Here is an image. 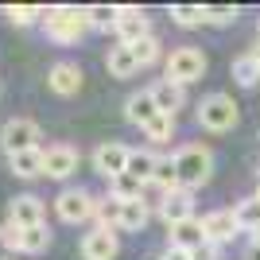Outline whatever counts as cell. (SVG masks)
I'll list each match as a JSON object with an SVG mask.
<instances>
[{"instance_id": "16", "label": "cell", "mask_w": 260, "mask_h": 260, "mask_svg": "<svg viewBox=\"0 0 260 260\" xmlns=\"http://www.w3.org/2000/svg\"><path fill=\"white\" fill-rule=\"evenodd\" d=\"M206 245V229H202V217H190L183 225L171 229V249H183V252H194Z\"/></svg>"}, {"instance_id": "10", "label": "cell", "mask_w": 260, "mask_h": 260, "mask_svg": "<svg viewBox=\"0 0 260 260\" xmlns=\"http://www.w3.org/2000/svg\"><path fill=\"white\" fill-rule=\"evenodd\" d=\"M78 171V152L70 144H51L43 152V175L47 179H70Z\"/></svg>"}, {"instance_id": "34", "label": "cell", "mask_w": 260, "mask_h": 260, "mask_svg": "<svg viewBox=\"0 0 260 260\" xmlns=\"http://www.w3.org/2000/svg\"><path fill=\"white\" fill-rule=\"evenodd\" d=\"M0 245L8 252H23V229L16 225V221H4V225H0Z\"/></svg>"}, {"instance_id": "36", "label": "cell", "mask_w": 260, "mask_h": 260, "mask_svg": "<svg viewBox=\"0 0 260 260\" xmlns=\"http://www.w3.org/2000/svg\"><path fill=\"white\" fill-rule=\"evenodd\" d=\"M159 260H190V252H183V249H171V245H167V252H163Z\"/></svg>"}, {"instance_id": "30", "label": "cell", "mask_w": 260, "mask_h": 260, "mask_svg": "<svg viewBox=\"0 0 260 260\" xmlns=\"http://www.w3.org/2000/svg\"><path fill=\"white\" fill-rule=\"evenodd\" d=\"M4 16H8V23H16V27H31V23L43 16V8H35V4H8Z\"/></svg>"}, {"instance_id": "32", "label": "cell", "mask_w": 260, "mask_h": 260, "mask_svg": "<svg viewBox=\"0 0 260 260\" xmlns=\"http://www.w3.org/2000/svg\"><path fill=\"white\" fill-rule=\"evenodd\" d=\"M171 132H175V117H167V113H159V117L144 128V136L152 144H163V140H171Z\"/></svg>"}, {"instance_id": "17", "label": "cell", "mask_w": 260, "mask_h": 260, "mask_svg": "<svg viewBox=\"0 0 260 260\" xmlns=\"http://www.w3.org/2000/svg\"><path fill=\"white\" fill-rule=\"evenodd\" d=\"M152 98H155V105H159V113L175 117V113L186 105V86H175V82H167V78H163L159 86H152Z\"/></svg>"}, {"instance_id": "38", "label": "cell", "mask_w": 260, "mask_h": 260, "mask_svg": "<svg viewBox=\"0 0 260 260\" xmlns=\"http://www.w3.org/2000/svg\"><path fill=\"white\" fill-rule=\"evenodd\" d=\"M249 260H260V249H249Z\"/></svg>"}, {"instance_id": "20", "label": "cell", "mask_w": 260, "mask_h": 260, "mask_svg": "<svg viewBox=\"0 0 260 260\" xmlns=\"http://www.w3.org/2000/svg\"><path fill=\"white\" fill-rule=\"evenodd\" d=\"M229 74H233V82H237V86L252 89V86L260 82V62L252 58V51H249V54H237V58H233V66H229Z\"/></svg>"}, {"instance_id": "1", "label": "cell", "mask_w": 260, "mask_h": 260, "mask_svg": "<svg viewBox=\"0 0 260 260\" xmlns=\"http://www.w3.org/2000/svg\"><path fill=\"white\" fill-rule=\"evenodd\" d=\"M175 171H179V186L183 190H194V186L210 183L214 175V152L206 144H183L175 152Z\"/></svg>"}, {"instance_id": "12", "label": "cell", "mask_w": 260, "mask_h": 260, "mask_svg": "<svg viewBox=\"0 0 260 260\" xmlns=\"http://www.w3.org/2000/svg\"><path fill=\"white\" fill-rule=\"evenodd\" d=\"M202 229H206L210 245H225V241H233L241 233L237 214H233V210H210V214L202 217Z\"/></svg>"}, {"instance_id": "3", "label": "cell", "mask_w": 260, "mask_h": 260, "mask_svg": "<svg viewBox=\"0 0 260 260\" xmlns=\"http://www.w3.org/2000/svg\"><path fill=\"white\" fill-rule=\"evenodd\" d=\"M237 120H241V105L229 93H210L198 105V124L210 128V132H229Z\"/></svg>"}, {"instance_id": "39", "label": "cell", "mask_w": 260, "mask_h": 260, "mask_svg": "<svg viewBox=\"0 0 260 260\" xmlns=\"http://www.w3.org/2000/svg\"><path fill=\"white\" fill-rule=\"evenodd\" d=\"M252 58H256V62H260V43H256V47H252Z\"/></svg>"}, {"instance_id": "29", "label": "cell", "mask_w": 260, "mask_h": 260, "mask_svg": "<svg viewBox=\"0 0 260 260\" xmlns=\"http://www.w3.org/2000/svg\"><path fill=\"white\" fill-rule=\"evenodd\" d=\"M51 249V229L47 225H31L23 229V252H31V256H39V252Z\"/></svg>"}, {"instance_id": "6", "label": "cell", "mask_w": 260, "mask_h": 260, "mask_svg": "<svg viewBox=\"0 0 260 260\" xmlns=\"http://www.w3.org/2000/svg\"><path fill=\"white\" fill-rule=\"evenodd\" d=\"M54 210H58V217H62L66 225H78V221L98 214V198L89 194V190H82V186H66L62 194L54 198Z\"/></svg>"}, {"instance_id": "14", "label": "cell", "mask_w": 260, "mask_h": 260, "mask_svg": "<svg viewBox=\"0 0 260 260\" xmlns=\"http://www.w3.org/2000/svg\"><path fill=\"white\" fill-rule=\"evenodd\" d=\"M8 221H16L20 229L43 225V198H35V194H16V198L8 202Z\"/></svg>"}, {"instance_id": "23", "label": "cell", "mask_w": 260, "mask_h": 260, "mask_svg": "<svg viewBox=\"0 0 260 260\" xmlns=\"http://www.w3.org/2000/svg\"><path fill=\"white\" fill-rule=\"evenodd\" d=\"M86 20L89 27H98V31H117V23H120V8L117 4H93V8H86Z\"/></svg>"}, {"instance_id": "15", "label": "cell", "mask_w": 260, "mask_h": 260, "mask_svg": "<svg viewBox=\"0 0 260 260\" xmlns=\"http://www.w3.org/2000/svg\"><path fill=\"white\" fill-rule=\"evenodd\" d=\"M124 117H128L136 128H148V124L159 117V105H155L152 89H140V93H132V98L124 101Z\"/></svg>"}, {"instance_id": "24", "label": "cell", "mask_w": 260, "mask_h": 260, "mask_svg": "<svg viewBox=\"0 0 260 260\" xmlns=\"http://www.w3.org/2000/svg\"><path fill=\"white\" fill-rule=\"evenodd\" d=\"M152 186H159L163 194H167V190H179V171H175V155H159V159H155Z\"/></svg>"}, {"instance_id": "35", "label": "cell", "mask_w": 260, "mask_h": 260, "mask_svg": "<svg viewBox=\"0 0 260 260\" xmlns=\"http://www.w3.org/2000/svg\"><path fill=\"white\" fill-rule=\"evenodd\" d=\"M190 260H217V245H210V241H206L202 249H194V252H190Z\"/></svg>"}, {"instance_id": "4", "label": "cell", "mask_w": 260, "mask_h": 260, "mask_svg": "<svg viewBox=\"0 0 260 260\" xmlns=\"http://www.w3.org/2000/svg\"><path fill=\"white\" fill-rule=\"evenodd\" d=\"M202 74H206V54L198 51V47H179V51H171L167 66H163V78L175 82V86H190V82H198Z\"/></svg>"}, {"instance_id": "7", "label": "cell", "mask_w": 260, "mask_h": 260, "mask_svg": "<svg viewBox=\"0 0 260 260\" xmlns=\"http://www.w3.org/2000/svg\"><path fill=\"white\" fill-rule=\"evenodd\" d=\"M128 155H132L128 144L105 140V144H98V148H93V171L105 175V179H117V175L128 171Z\"/></svg>"}, {"instance_id": "25", "label": "cell", "mask_w": 260, "mask_h": 260, "mask_svg": "<svg viewBox=\"0 0 260 260\" xmlns=\"http://www.w3.org/2000/svg\"><path fill=\"white\" fill-rule=\"evenodd\" d=\"M120 214H124V202H120L117 194H105V198H98V221H101V229H117L120 225Z\"/></svg>"}, {"instance_id": "18", "label": "cell", "mask_w": 260, "mask_h": 260, "mask_svg": "<svg viewBox=\"0 0 260 260\" xmlns=\"http://www.w3.org/2000/svg\"><path fill=\"white\" fill-rule=\"evenodd\" d=\"M8 171L20 175V179H39L43 175V148H31V152H20L8 159Z\"/></svg>"}, {"instance_id": "42", "label": "cell", "mask_w": 260, "mask_h": 260, "mask_svg": "<svg viewBox=\"0 0 260 260\" xmlns=\"http://www.w3.org/2000/svg\"><path fill=\"white\" fill-rule=\"evenodd\" d=\"M256 198H260V190H256Z\"/></svg>"}, {"instance_id": "33", "label": "cell", "mask_w": 260, "mask_h": 260, "mask_svg": "<svg viewBox=\"0 0 260 260\" xmlns=\"http://www.w3.org/2000/svg\"><path fill=\"white\" fill-rule=\"evenodd\" d=\"M241 12L233 8V4H210L206 8V23H214V27H229V23H237Z\"/></svg>"}, {"instance_id": "21", "label": "cell", "mask_w": 260, "mask_h": 260, "mask_svg": "<svg viewBox=\"0 0 260 260\" xmlns=\"http://www.w3.org/2000/svg\"><path fill=\"white\" fill-rule=\"evenodd\" d=\"M105 66H109V78H132L136 70H140V62L132 58L128 47H113L109 58H105Z\"/></svg>"}, {"instance_id": "37", "label": "cell", "mask_w": 260, "mask_h": 260, "mask_svg": "<svg viewBox=\"0 0 260 260\" xmlns=\"http://www.w3.org/2000/svg\"><path fill=\"white\" fill-rule=\"evenodd\" d=\"M252 249H260V225L252 229Z\"/></svg>"}, {"instance_id": "31", "label": "cell", "mask_w": 260, "mask_h": 260, "mask_svg": "<svg viewBox=\"0 0 260 260\" xmlns=\"http://www.w3.org/2000/svg\"><path fill=\"white\" fill-rule=\"evenodd\" d=\"M128 51H132V58H136L140 66L159 62V39H155V35H148V39H140V43H132Z\"/></svg>"}, {"instance_id": "5", "label": "cell", "mask_w": 260, "mask_h": 260, "mask_svg": "<svg viewBox=\"0 0 260 260\" xmlns=\"http://www.w3.org/2000/svg\"><path fill=\"white\" fill-rule=\"evenodd\" d=\"M39 124H35L31 117H12L4 128H0V148H4V155H20V152H31V148H39Z\"/></svg>"}, {"instance_id": "13", "label": "cell", "mask_w": 260, "mask_h": 260, "mask_svg": "<svg viewBox=\"0 0 260 260\" xmlns=\"http://www.w3.org/2000/svg\"><path fill=\"white\" fill-rule=\"evenodd\" d=\"M82 66L78 62H54L51 66V74H47V86L58 93V98H74L78 89H82Z\"/></svg>"}, {"instance_id": "28", "label": "cell", "mask_w": 260, "mask_h": 260, "mask_svg": "<svg viewBox=\"0 0 260 260\" xmlns=\"http://www.w3.org/2000/svg\"><path fill=\"white\" fill-rule=\"evenodd\" d=\"M171 20L179 27H198L206 23V4H171Z\"/></svg>"}, {"instance_id": "22", "label": "cell", "mask_w": 260, "mask_h": 260, "mask_svg": "<svg viewBox=\"0 0 260 260\" xmlns=\"http://www.w3.org/2000/svg\"><path fill=\"white\" fill-rule=\"evenodd\" d=\"M148 217H152V210H148V202H144V198H136V202H124L120 229H128V233H140V229L148 225Z\"/></svg>"}, {"instance_id": "11", "label": "cell", "mask_w": 260, "mask_h": 260, "mask_svg": "<svg viewBox=\"0 0 260 260\" xmlns=\"http://www.w3.org/2000/svg\"><path fill=\"white\" fill-rule=\"evenodd\" d=\"M120 252V241L113 229H93V233H86L82 237V260H117Z\"/></svg>"}, {"instance_id": "26", "label": "cell", "mask_w": 260, "mask_h": 260, "mask_svg": "<svg viewBox=\"0 0 260 260\" xmlns=\"http://www.w3.org/2000/svg\"><path fill=\"white\" fill-rule=\"evenodd\" d=\"M233 214H237V225L245 229V233H252V229L260 225V198H241L237 206H233Z\"/></svg>"}, {"instance_id": "2", "label": "cell", "mask_w": 260, "mask_h": 260, "mask_svg": "<svg viewBox=\"0 0 260 260\" xmlns=\"http://www.w3.org/2000/svg\"><path fill=\"white\" fill-rule=\"evenodd\" d=\"M43 27H47V39H54V43H78L89 31V20H86V8L62 4V8L43 12Z\"/></svg>"}, {"instance_id": "8", "label": "cell", "mask_w": 260, "mask_h": 260, "mask_svg": "<svg viewBox=\"0 0 260 260\" xmlns=\"http://www.w3.org/2000/svg\"><path fill=\"white\" fill-rule=\"evenodd\" d=\"M159 217L167 221V229L190 221V217H194V194L183 190V186H179V190H167V194L159 198Z\"/></svg>"}, {"instance_id": "40", "label": "cell", "mask_w": 260, "mask_h": 260, "mask_svg": "<svg viewBox=\"0 0 260 260\" xmlns=\"http://www.w3.org/2000/svg\"><path fill=\"white\" fill-rule=\"evenodd\" d=\"M0 260H12V256H0Z\"/></svg>"}, {"instance_id": "19", "label": "cell", "mask_w": 260, "mask_h": 260, "mask_svg": "<svg viewBox=\"0 0 260 260\" xmlns=\"http://www.w3.org/2000/svg\"><path fill=\"white\" fill-rule=\"evenodd\" d=\"M155 159H159V155H152L148 152V148H132V155H128V171L124 175H132V179H136V183H152V175H155Z\"/></svg>"}, {"instance_id": "27", "label": "cell", "mask_w": 260, "mask_h": 260, "mask_svg": "<svg viewBox=\"0 0 260 260\" xmlns=\"http://www.w3.org/2000/svg\"><path fill=\"white\" fill-rule=\"evenodd\" d=\"M109 194H117L120 202H136L144 198V183H136L132 175H117V179H109Z\"/></svg>"}, {"instance_id": "41", "label": "cell", "mask_w": 260, "mask_h": 260, "mask_svg": "<svg viewBox=\"0 0 260 260\" xmlns=\"http://www.w3.org/2000/svg\"><path fill=\"white\" fill-rule=\"evenodd\" d=\"M256 31H260V23H256Z\"/></svg>"}, {"instance_id": "9", "label": "cell", "mask_w": 260, "mask_h": 260, "mask_svg": "<svg viewBox=\"0 0 260 260\" xmlns=\"http://www.w3.org/2000/svg\"><path fill=\"white\" fill-rule=\"evenodd\" d=\"M148 35H152V20H148L140 8L124 4V8H120V23H117L120 47H132V43H140V39H148Z\"/></svg>"}]
</instances>
